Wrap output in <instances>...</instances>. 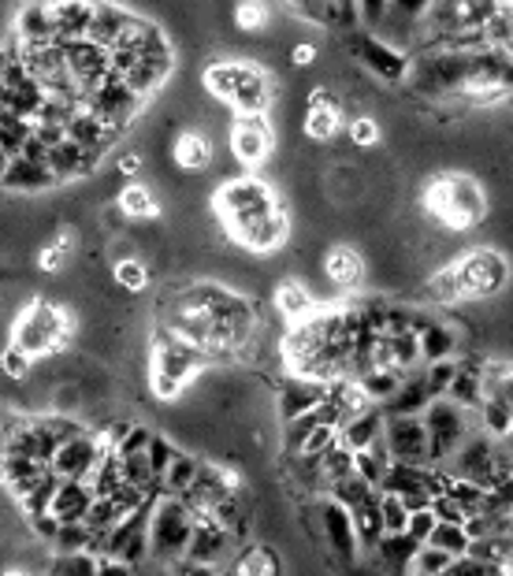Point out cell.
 <instances>
[{"mask_svg":"<svg viewBox=\"0 0 513 576\" xmlns=\"http://www.w3.org/2000/svg\"><path fill=\"white\" fill-rule=\"evenodd\" d=\"M79 312L60 306L52 298H30L23 309L16 312L12 328H8V342L27 350L30 358H52L60 350H75L79 342Z\"/></svg>","mask_w":513,"mask_h":576,"instance_id":"1","label":"cell"},{"mask_svg":"<svg viewBox=\"0 0 513 576\" xmlns=\"http://www.w3.org/2000/svg\"><path fill=\"white\" fill-rule=\"evenodd\" d=\"M424 213L443 230L465 235L488 219V194L469 172H435L421 191Z\"/></svg>","mask_w":513,"mask_h":576,"instance_id":"2","label":"cell"},{"mask_svg":"<svg viewBox=\"0 0 513 576\" xmlns=\"http://www.w3.org/2000/svg\"><path fill=\"white\" fill-rule=\"evenodd\" d=\"M202 82L235 115H268L276 101V82L254 60H213L202 71Z\"/></svg>","mask_w":513,"mask_h":576,"instance_id":"3","label":"cell"},{"mask_svg":"<svg viewBox=\"0 0 513 576\" xmlns=\"http://www.w3.org/2000/svg\"><path fill=\"white\" fill-rule=\"evenodd\" d=\"M283 202L279 194L271 191V183L257 179V175H238V179H227L213 194V213L224 227V238H232L235 230H243L257 219H265L268 213H276Z\"/></svg>","mask_w":513,"mask_h":576,"instance_id":"4","label":"cell"},{"mask_svg":"<svg viewBox=\"0 0 513 576\" xmlns=\"http://www.w3.org/2000/svg\"><path fill=\"white\" fill-rule=\"evenodd\" d=\"M458 271V287H462V301H488L499 298L510 287L513 268L502 249L495 246H476L465 249L462 257H450Z\"/></svg>","mask_w":513,"mask_h":576,"instance_id":"5","label":"cell"},{"mask_svg":"<svg viewBox=\"0 0 513 576\" xmlns=\"http://www.w3.org/2000/svg\"><path fill=\"white\" fill-rule=\"evenodd\" d=\"M194 532V513L183 498L156 495L150 506V558L161 565H175L186 554Z\"/></svg>","mask_w":513,"mask_h":576,"instance_id":"6","label":"cell"},{"mask_svg":"<svg viewBox=\"0 0 513 576\" xmlns=\"http://www.w3.org/2000/svg\"><path fill=\"white\" fill-rule=\"evenodd\" d=\"M421 421H424V432H428V446H432V465L450 461V454H454V450L480 428L476 413L462 410V405L450 402V398H432L428 410L421 413Z\"/></svg>","mask_w":513,"mask_h":576,"instance_id":"7","label":"cell"},{"mask_svg":"<svg viewBox=\"0 0 513 576\" xmlns=\"http://www.w3.org/2000/svg\"><path fill=\"white\" fill-rule=\"evenodd\" d=\"M145 104H150V101H142L138 93H131L127 82H123L116 71H109V75H104L98 86L86 90L79 97V109H86L90 115H98V120L109 131H123V134H127L131 123L145 112Z\"/></svg>","mask_w":513,"mask_h":576,"instance_id":"8","label":"cell"},{"mask_svg":"<svg viewBox=\"0 0 513 576\" xmlns=\"http://www.w3.org/2000/svg\"><path fill=\"white\" fill-rule=\"evenodd\" d=\"M347 49L350 56L358 60V64L369 71L372 79L380 82H391V86H398V82H406V71H410V56H406L402 49L387 45L383 38H376L372 30H361V34H347Z\"/></svg>","mask_w":513,"mask_h":576,"instance_id":"9","label":"cell"},{"mask_svg":"<svg viewBox=\"0 0 513 576\" xmlns=\"http://www.w3.org/2000/svg\"><path fill=\"white\" fill-rule=\"evenodd\" d=\"M276 153V131H271L268 115H235L232 123V156L246 172L265 167Z\"/></svg>","mask_w":513,"mask_h":576,"instance_id":"10","label":"cell"},{"mask_svg":"<svg viewBox=\"0 0 513 576\" xmlns=\"http://www.w3.org/2000/svg\"><path fill=\"white\" fill-rule=\"evenodd\" d=\"M383 446L402 465H432V446L421 416H383Z\"/></svg>","mask_w":513,"mask_h":576,"instance_id":"11","label":"cell"},{"mask_svg":"<svg viewBox=\"0 0 513 576\" xmlns=\"http://www.w3.org/2000/svg\"><path fill=\"white\" fill-rule=\"evenodd\" d=\"M101 454H104V439L93 428H82L79 435H71L57 446V454L49 461V473H57L60 480H90Z\"/></svg>","mask_w":513,"mask_h":576,"instance_id":"12","label":"cell"},{"mask_svg":"<svg viewBox=\"0 0 513 576\" xmlns=\"http://www.w3.org/2000/svg\"><path fill=\"white\" fill-rule=\"evenodd\" d=\"M64 45V56H68V75L75 79L79 86V97L86 90H93L98 82L112 71V60H109V49H101L98 41L82 38V41H60Z\"/></svg>","mask_w":513,"mask_h":576,"instance_id":"13","label":"cell"},{"mask_svg":"<svg viewBox=\"0 0 513 576\" xmlns=\"http://www.w3.org/2000/svg\"><path fill=\"white\" fill-rule=\"evenodd\" d=\"M12 38L23 49L52 45L57 41V19H52V0H19L12 16Z\"/></svg>","mask_w":513,"mask_h":576,"instance_id":"14","label":"cell"},{"mask_svg":"<svg viewBox=\"0 0 513 576\" xmlns=\"http://www.w3.org/2000/svg\"><path fill=\"white\" fill-rule=\"evenodd\" d=\"M235 547H238V539L232 536V532L219 528L216 521H208V517H197L183 558L186 562H202V565H216V569H219V565L232 558Z\"/></svg>","mask_w":513,"mask_h":576,"instance_id":"15","label":"cell"},{"mask_svg":"<svg viewBox=\"0 0 513 576\" xmlns=\"http://www.w3.org/2000/svg\"><path fill=\"white\" fill-rule=\"evenodd\" d=\"M320 271H324V279H328L335 290H358L365 282V276H369V265H365V254L358 246L335 243V246L324 249Z\"/></svg>","mask_w":513,"mask_h":576,"instance_id":"16","label":"cell"},{"mask_svg":"<svg viewBox=\"0 0 513 576\" xmlns=\"http://www.w3.org/2000/svg\"><path fill=\"white\" fill-rule=\"evenodd\" d=\"M328 394V383L320 380H306V376H283L279 391H276V410L279 421H290V416H301L309 410H317Z\"/></svg>","mask_w":513,"mask_h":576,"instance_id":"17","label":"cell"},{"mask_svg":"<svg viewBox=\"0 0 513 576\" xmlns=\"http://www.w3.org/2000/svg\"><path fill=\"white\" fill-rule=\"evenodd\" d=\"M57 175L49 172L45 164L27 161V156H12L8 172L0 175V191L4 194H19V197H34V194H49L57 191Z\"/></svg>","mask_w":513,"mask_h":576,"instance_id":"18","label":"cell"},{"mask_svg":"<svg viewBox=\"0 0 513 576\" xmlns=\"http://www.w3.org/2000/svg\"><path fill=\"white\" fill-rule=\"evenodd\" d=\"M172 164H175V172H183V175H202L208 172V164H213V142H208V134L202 131H179L172 138Z\"/></svg>","mask_w":513,"mask_h":576,"instance_id":"19","label":"cell"},{"mask_svg":"<svg viewBox=\"0 0 513 576\" xmlns=\"http://www.w3.org/2000/svg\"><path fill=\"white\" fill-rule=\"evenodd\" d=\"M131 8L120 0H93V19H90V41H98L101 49H112L123 38V30L131 23Z\"/></svg>","mask_w":513,"mask_h":576,"instance_id":"20","label":"cell"},{"mask_svg":"<svg viewBox=\"0 0 513 576\" xmlns=\"http://www.w3.org/2000/svg\"><path fill=\"white\" fill-rule=\"evenodd\" d=\"M90 506H93V491H90L86 480H60L49 513L60 521V525H82Z\"/></svg>","mask_w":513,"mask_h":576,"instance_id":"21","label":"cell"},{"mask_svg":"<svg viewBox=\"0 0 513 576\" xmlns=\"http://www.w3.org/2000/svg\"><path fill=\"white\" fill-rule=\"evenodd\" d=\"M45 473H49V465H41V461L27 457V454H0V487H4L16 502L23 498Z\"/></svg>","mask_w":513,"mask_h":576,"instance_id":"22","label":"cell"},{"mask_svg":"<svg viewBox=\"0 0 513 576\" xmlns=\"http://www.w3.org/2000/svg\"><path fill=\"white\" fill-rule=\"evenodd\" d=\"M428 402H432V394H428L424 372L413 369V372H406L402 387L387 398L380 410H383V416H421L428 410Z\"/></svg>","mask_w":513,"mask_h":576,"instance_id":"23","label":"cell"},{"mask_svg":"<svg viewBox=\"0 0 513 576\" xmlns=\"http://www.w3.org/2000/svg\"><path fill=\"white\" fill-rule=\"evenodd\" d=\"M271 301H276L279 320H287V323L306 320L320 309V301L312 298L309 282H301V279H283L276 287V295H271Z\"/></svg>","mask_w":513,"mask_h":576,"instance_id":"24","label":"cell"},{"mask_svg":"<svg viewBox=\"0 0 513 576\" xmlns=\"http://www.w3.org/2000/svg\"><path fill=\"white\" fill-rule=\"evenodd\" d=\"M116 205H120V213L127 216V224H145V219H161V213H164V205H161V197H156L153 186L134 183V179H127V183L120 186Z\"/></svg>","mask_w":513,"mask_h":576,"instance_id":"25","label":"cell"},{"mask_svg":"<svg viewBox=\"0 0 513 576\" xmlns=\"http://www.w3.org/2000/svg\"><path fill=\"white\" fill-rule=\"evenodd\" d=\"M417 346H421V361L424 364L447 361V358H458V350H462V335H458L443 320H428L424 328L417 331Z\"/></svg>","mask_w":513,"mask_h":576,"instance_id":"26","label":"cell"},{"mask_svg":"<svg viewBox=\"0 0 513 576\" xmlns=\"http://www.w3.org/2000/svg\"><path fill=\"white\" fill-rule=\"evenodd\" d=\"M383 435V410L380 405H369L365 413L350 416L347 424L339 428V443L350 450V454H361V450H369L372 443H380Z\"/></svg>","mask_w":513,"mask_h":576,"instance_id":"27","label":"cell"},{"mask_svg":"<svg viewBox=\"0 0 513 576\" xmlns=\"http://www.w3.org/2000/svg\"><path fill=\"white\" fill-rule=\"evenodd\" d=\"M232 569H235V576H287V562H283L279 547L260 539V543L243 547V554H238V562Z\"/></svg>","mask_w":513,"mask_h":576,"instance_id":"28","label":"cell"},{"mask_svg":"<svg viewBox=\"0 0 513 576\" xmlns=\"http://www.w3.org/2000/svg\"><path fill=\"white\" fill-rule=\"evenodd\" d=\"M52 19H57V41H82L90 34L93 0H52Z\"/></svg>","mask_w":513,"mask_h":576,"instance_id":"29","label":"cell"},{"mask_svg":"<svg viewBox=\"0 0 513 576\" xmlns=\"http://www.w3.org/2000/svg\"><path fill=\"white\" fill-rule=\"evenodd\" d=\"M342 131V104L328 101V104H306V120H301V134L317 145H331Z\"/></svg>","mask_w":513,"mask_h":576,"instance_id":"30","label":"cell"},{"mask_svg":"<svg viewBox=\"0 0 513 576\" xmlns=\"http://www.w3.org/2000/svg\"><path fill=\"white\" fill-rule=\"evenodd\" d=\"M421 298L428 306H439V309H450V306H462V287H458V271H454V260L439 265L432 276L421 282Z\"/></svg>","mask_w":513,"mask_h":576,"instance_id":"31","label":"cell"},{"mask_svg":"<svg viewBox=\"0 0 513 576\" xmlns=\"http://www.w3.org/2000/svg\"><path fill=\"white\" fill-rule=\"evenodd\" d=\"M197 469H202V454H194V450H175V457H172V465L164 469V476H161V495H175L179 498L186 487L194 484V476H197Z\"/></svg>","mask_w":513,"mask_h":576,"instance_id":"32","label":"cell"},{"mask_svg":"<svg viewBox=\"0 0 513 576\" xmlns=\"http://www.w3.org/2000/svg\"><path fill=\"white\" fill-rule=\"evenodd\" d=\"M350 521H353V532H358V547L361 554H372L376 543L383 539V521H380V491L361 502L358 510H350Z\"/></svg>","mask_w":513,"mask_h":576,"instance_id":"33","label":"cell"},{"mask_svg":"<svg viewBox=\"0 0 513 576\" xmlns=\"http://www.w3.org/2000/svg\"><path fill=\"white\" fill-rule=\"evenodd\" d=\"M112 282L123 290L127 298H142L153 282V271H150V260L145 257H131V260H116L112 265Z\"/></svg>","mask_w":513,"mask_h":576,"instance_id":"34","label":"cell"},{"mask_svg":"<svg viewBox=\"0 0 513 576\" xmlns=\"http://www.w3.org/2000/svg\"><path fill=\"white\" fill-rule=\"evenodd\" d=\"M402 380H406V372H398V369H369V372H361L353 383L361 387L365 398H369L372 405H383L387 398L402 387Z\"/></svg>","mask_w":513,"mask_h":576,"instance_id":"35","label":"cell"},{"mask_svg":"<svg viewBox=\"0 0 513 576\" xmlns=\"http://www.w3.org/2000/svg\"><path fill=\"white\" fill-rule=\"evenodd\" d=\"M57 487H60V476L57 473H45L34 487L27 491L23 498L16 502L19 513H23V517H38V513H49L52 498H57Z\"/></svg>","mask_w":513,"mask_h":576,"instance_id":"36","label":"cell"},{"mask_svg":"<svg viewBox=\"0 0 513 576\" xmlns=\"http://www.w3.org/2000/svg\"><path fill=\"white\" fill-rule=\"evenodd\" d=\"M353 476V454L342 443H335L328 454L320 457V480H324V495L339 484V480H347Z\"/></svg>","mask_w":513,"mask_h":576,"instance_id":"37","label":"cell"},{"mask_svg":"<svg viewBox=\"0 0 513 576\" xmlns=\"http://www.w3.org/2000/svg\"><path fill=\"white\" fill-rule=\"evenodd\" d=\"M454 562H458V558H450L447 551L432 547V543H421V547L413 551V558H410V573H406V576H443Z\"/></svg>","mask_w":513,"mask_h":576,"instance_id":"38","label":"cell"},{"mask_svg":"<svg viewBox=\"0 0 513 576\" xmlns=\"http://www.w3.org/2000/svg\"><path fill=\"white\" fill-rule=\"evenodd\" d=\"M317 424H320V416L317 410H309V413H301V416H290V421H283V457L287 454H298L301 443L317 432Z\"/></svg>","mask_w":513,"mask_h":576,"instance_id":"39","label":"cell"},{"mask_svg":"<svg viewBox=\"0 0 513 576\" xmlns=\"http://www.w3.org/2000/svg\"><path fill=\"white\" fill-rule=\"evenodd\" d=\"M268 23H271L268 0H238L235 4V27L243 34H260V30H268Z\"/></svg>","mask_w":513,"mask_h":576,"instance_id":"40","label":"cell"},{"mask_svg":"<svg viewBox=\"0 0 513 576\" xmlns=\"http://www.w3.org/2000/svg\"><path fill=\"white\" fill-rule=\"evenodd\" d=\"M30 372H34V358H30L27 350H19L16 342L0 346V376H4V380L23 383Z\"/></svg>","mask_w":513,"mask_h":576,"instance_id":"41","label":"cell"},{"mask_svg":"<svg viewBox=\"0 0 513 576\" xmlns=\"http://www.w3.org/2000/svg\"><path fill=\"white\" fill-rule=\"evenodd\" d=\"M380 134H383L380 120L369 115V112L353 115V120L347 123V138H350L353 150H376V145H380Z\"/></svg>","mask_w":513,"mask_h":576,"instance_id":"42","label":"cell"},{"mask_svg":"<svg viewBox=\"0 0 513 576\" xmlns=\"http://www.w3.org/2000/svg\"><path fill=\"white\" fill-rule=\"evenodd\" d=\"M380 521H383V536H406V521H410V510L398 495H387L380 491Z\"/></svg>","mask_w":513,"mask_h":576,"instance_id":"43","label":"cell"},{"mask_svg":"<svg viewBox=\"0 0 513 576\" xmlns=\"http://www.w3.org/2000/svg\"><path fill=\"white\" fill-rule=\"evenodd\" d=\"M428 543L439 551H447L450 558H465V551H469V536H465V528L462 525H447V521H439L435 532L428 536Z\"/></svg>","mask_w":513,"mask_h":576,"instance_id":"44","label":"cell"},{"mask_svg":"<svg viewBox=\"0 0 513 576\" xmlns=\"http://www.w3.org/2000/svg\"><path fill=\"white\" fill-rule=\"evenodd\" d=\"M57 554H79V551H90L93 547V532L86 525H60V532L52 536L49 543Z\"/></svg>","mask_w":513,"mask_h":576,"instance_id":"45","label":"cell"},{"mask_svg":"<svg viewBox=\"0 0 513 576\" xmlns=\"http://www.w3.org/2000/svg\"><path fill=\"white\" fill-rule=\"evenodd\" d=\"M421 372H424L428 394H432V398H443V394H447V387H450V380H454V372H458V358L432 361V364H424Z\"/></svg>","mask_w":513,"mask_h":576,"instance_id":"46","label":"cell"},{"mask_svg":"<svg viewBox=\"0 0 513 576\" xmlns=\"http://www.w3.org/2000/svg\"><path fill=\"white\" fill-rule=\"evenodd\" d=\"M435 525H439V517L432 513V506H428V510H413L410 521H406V536H410L417 547H421V543H428V536L435 532Z\"/></svg>","mask_w":513,"mask_h":576,"instance_id":"47","label":"cell"},{"mask_svg":"<svg viewBox=\"0 0 513 576\" xmlns=\"http://www.w3.org/2000/svg\"><path fill=\"white\" fill-rule=\"evenodd\" d=\"M335 443H339V432H335V428H328V424H317V432H312V435L306 439V443H301L298 454H306V457H324Z\"/></svg>","mask_w":513,"mask_h":576,"instance_id":"48","label":"cell"},{"mask_svg":"<svg viewBox=\"0 0 513 576\" xmlns=\"http://www.w3.org/2000/svg\"><path fill=\"white\" fill-rule=\"evenodd\" d=\"M387 8H391V0H358V23H365L369 30H376L383 23Z\"/></svg>","mask_w":513,"mask_h":576,"instance_id":"49","label":"cell"},{"mask_svg":"<svg viewBox=\"0 0 513 576\" xmlns=\"http://www.w3.org/2000/svg\"><path fill=\"white\" fill-rule=\"evenodd\" d=\"M142 164H145L142 150H127V153L116 156V164H112V167H116L123 179H134V175H142Z\"/></svg>","mask_w":513,"mask_h":576,"instance_id":"50","label":"cell"},{"mask_svg":"<svg viewBox=\"0 0 513 576\" xmlns=\"http://www.w3.org/2000/svg\"><path fill=\"white\" fill-rule=\"evenodd\" d=\"M317 56H320V49L312 45V41H295V45H290V64L295 68H312Z\"/></svg>","mask_w":513,"mask_h":576,"instance_id":"51","label":"cell"},{"mask_svg":"<svg viewBox=\"0 0 513 576\" xmlns=\"http://www.w3.org/2000/svg\"><path fill=\"white\" fill-rule=\"evenodd\" d=\"M172 569H175V576H219V569H216V565L186 562V558H179V562H175Z\"/></svg>","mask_w":513,"mask_h":576,"instance_id":"52","label":"cell"},{"mask_svg":"<svg viewBox=\"0 0 513 576\" xmlns=\"http://www.w3.org/2000/svg\"><path fill=\"white\" fill-rule=\"evenodd\" d=\"M98 576H134V569L120 558H98Z\"/></svg>","mask_w":513,"mask_h":576,"instance_id":"53","label":"cell"},{"mask_svg":"<svg viewBox=\"0 0 513 576\" xmlns=\"http://www.w3.org/2000/svg\"><path fill=\"white\" fill-rule=\"evenodd\" d=\"M499 394L506 398V405L513 410V364L506 369V376H502V383H499Z\"/></svg>","mask_w":513,"mask_h":576,"instance_id":"54","label":"cell"},{"mask_svg":"<svg viewBox=\"0 0 513 576\" xmlns=\"http://www.w3.org/2000/svg\"><path fill=\"white\" fill-rule=\"evenodd\" d=\"M8 164H12V156H8V153H4V145H0V175L8 172Z\"/></svg>","mask_w":513,"mask_h":576,"instance_id":"55","label":"cell"},{"mask_svg":"<svg viewBox=\"0 0 513 576\" xmlns=\"http://www.w3.org/2000/svg\"><path fill=\"white\" fill-rule=\"evenodd\" d=\"M0 576H30V573H27V569H19V565H12V569H4Z\"/></svg>","mask_w":513,"mask_h":576,"instance_id":"56","label":"cell"},{"mask_svg":"<svg viewBox=\"0 0 513 576\" xmlns=\"http://www.w3.org/2000/svg\"><path fill=\"white\" fill-rule=\"evenodd\" d=\"M219 576H235V569H219Z\"/></svg>","mask_w":513,"mask_h":576,"instance_id":"57","label":"cell"}]
</instances>
